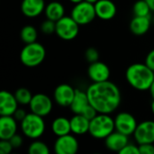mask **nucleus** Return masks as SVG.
<instances>
[{
  "label": "nucleus",
  "mask_w": 154,
  "mask_h": 154,
  "mask_svg": "<svg viewBox=\"0 0 154 154\" xmlns=\"http://www.w3.org/2000/svg\"><path fill=\"white\" fill-rule=\"evenodd\" d=\"M51 131L54 135L57 137L66 135L71 133L70 128V120L64 116L56 117L51 123Z\"/></svg>",
  "instance_id": "nucleus-23"
},
{
  "label": "nucleus",
  "mask_w": 154,
  "mask_h": 154,
  "mask_svg": "<svg viewBox=\"0 0 154 154\" xmlns=\"http://www.w3.org/2000/svg\"><path fill=\"white\" fill-rule=\"evenodd\" d=\"M27 116V113L25 112V110L23 108H17V110L14 112V114L13 115V116L18 121V122H22L24 117Z\"/></svg>",
  "instance_id": "nucleus-36"
},
{
  "label": "nucleus",
  "mask_w": 154,
  "mask_h": 154,
  "mask_svg": "<svg viewBox=\"0 0 154 154\" xmlns=\"http://www.w3.org/2000/svg\"><path fill=\"white\" fill-rule=\"evenodd\" d=\"M20 128L25 137L32 140H37L44 134L46 125L42 116L31 112L27 114L22 122H20Z\"/></svg>",
  "instance_id": "nucleus-5"
},
{
  "label": "nucleus",
  "mask_w": 154,
  "mask_h": 154,
  "mask_svg": "<svg viewBox=\"0 0 154 154\" xmlns=\"http://www.w3.org/2000/svg\"><path fill=\"white\" fill-rule=\"evenodd\" d=\"M149 91H150V94H151L152 99H154V80L152 84V86H151V88H150V89H149Z\"/></svg>",
  "instance_id": "nucleus-37"
},
{
  "label": "nucleus",
  "mask_w": 154,
  "mask_h": 154,
  "mask_svg": "<svg viewBox=\"0 0 154 154\" xmlns=\"http://www.w3.org/2000/svg\"><path fill=\"white\" fill-rule=\"evenodd\" d=\"M45 6V0H22L21 11L24 16L34 18L44 12Z\"/></svg>",
  "instance_id": "nucleus-15"
},
{
  "label": "nucleus",
  "mask_w": 154,
  "mask_h": 154,
  "mask_svg": "<svg viewBox=\"0 0 154 154\" xmlns=\"http://www.w3.org/2000/svg\"><path fill=\"white\" fill-rule=\"evenodd\" d=\"M32 96L31 91L26 88H20L18 89H16V91L14 92V97L18 102L19 105L21 106H29Z\"/></svg>",
  "instance_id": "nucleus-25"
},
{
  "label": "nucleus",
  "mask_w": 154,
  "mask_h": 154,
  "mask_svg": "<svg viewBox=\"0 0 154 154\" xmlns=\"http://www.w3.org/2000/svg\"><path fill=\"white\" fill-rule=\"evenodd\" d=\"M152 23L154 24V12H153V14H152Z\"/></svg>",
  "instance_id": "nucleus-42"
},
{
  "label": "nucleus",
  "mask_w": 154,
  "mask_h": 154,
  "mask_svg": "<svg viewBox=\"0 0 154 154\" xmlns=\"http://www.w3.org/2000/svg\"><path fill=\"white\" fill-rule=\"evenodd\" d=\"M69 1L70 3L76 5V4H79V3H80V2H82V1H84V0H69Z\"/></svg>",
  "instance_id": "nucleus-39"
},
{
  "label": "nucleus",
  "mask_w": 154,
  "mask_h": 154,
  "mask_svg": "<svg viewBox=\"0 0 154 154\" xmlns=\"http://www.w3.org/2000/svg\"><path fill=\"white\" fill-rule=\"evenodd\" d=\"M71 133L75 135H84L89 131L90 120L86 118L81 114H74L69 119Z\"/></svg>",
  "instance_id": "nucleus-20"
},
{
  "label": "nucleus",
  "mask_w": 154,
  "mask_h": 154,
  "mask_svg": "<svg viewBox=\"0 0 154 154\" xmlns=\"http://www.w3.org/2000/svg\"><path fill=\"white\" fill-rule=\"evenodd\" d=\"M88 105H89V100L87 91H83L81 89H76L74 98L69 106L71 112L73 114H81Z\"/></svg>",
  "instance_id": "nucleus-21"
},
{
  "label": "nucleus",
  "mask_w": 154,
  "mask_h": 154,
  "mask_svg": "<svg viewBox=\"0 0 154 154\" xmlns=\"http://www.w3.org/2000/svg\"><path fill=\"white\" fill-rule=\"evenodd\" d=\"M88 75L93 82L106 81L109 80L110 78V69L106 63L97 60L89 64L88 68Z\"/></svg>",
  "instance_id": "nucleus-13"
},
{
  "label": "nucleus",
  "mask_w": 154,
  "mask_h": 154,
  "mask_svg": "<svg viewBox=\"0 0 154 154\" xmlns=\"http://www.w3.org/2000/svg\"><path fill=\"white\" fill-rule=\"evenodd\" d=\"M97 17L104 21L113 19L117 12L116 4L111 0H98L95 4Z\"/></svg>",
  "instance_id": "nucleus-17"
},
{
  "label": "nucleus",
  "mask_w": 154,
  "mask_h": 154,
  "mask_svg": "<svg viewBox=\"0 0 154 154\" xmlns=\"http://www.w3.org/2000/svg\"><path fill=\"white\" fill-rule=\"evenodd\" d=\"M85 58L89 63L97 61V60H99V52L97 51V49H95L93 47H90V48L86 50Z\"/></svg>",
  "instance_id": "nucleus-29"
},
{
  "label": "nucleus",
  "mask_w": 154,
  "mask_h": 154,
  "mask_svg": "<svg viewBox=\"0 0 154 154\" xmlns=\"http://www.w3.org/2000/svg\"><path fill=\"white\" fill-rule=\"evenodd\" d=\"M152 17L151 15L147 16H136L131 20L130 22V31L137 36H141L145 34L151 28L152 24Z\"/></svg>",
  "instance_id": "nucleus-19"
},
{
  "label": "nucleus",
  "mask_w": 154,
  "mask_h": 154,
  "mask_svg": "<svg viewBox=\"0 0 154 154\" xmlns=\"http://www.w3.org/2000/svg\"><path fill=\"white\" fill-rule=\"evenodd\" d=\"M151 69L154 71V49L152 50L146 56L145 58V62H144Z\"/></svg>",
  "instance_id": "nucleus-35"
},
{
  "label": "nucleus",
  "mask_w": 154,
  "mask_h": 154,
  "mask_svg": "<svg viewBox=\"0 0 154 154\" xmlns=\"http://www.w3.org/2000/svg\"><path fill=\"white\" fill-rule=\"evenodd\" d=\"M44 14L47 19L57 22L65 15V7L59 1H51L46 5Z\"/></svg>",
  "instance_id": "nucleus-22"
},
{
  "label": "nucleus",
  "mask_w": 154,
  "mask_h": 154,
  "mask_svg": "<svg viewBox=\"0 0 154 154\" xmlns=\"http://www.w3.org/2000/svg\"><path fill=\"white\" fill-rule=\"evenodd\" d=\"M18 106L14 94L6 90L0 92V116H13Z\"/></svg>",
  "instance_id": "nucleus-14"
},
{
  "label": "nucleus",
  "mask_w": 154,
  "mask_h": 154,
  "mask_svg": "<svg viewBox=\"0 0 154 154\" xmlns=\"http://www.w3.org/2000/svg\"><path fill=\"white\" fill-rule=\"evenodd\" d=\"M28 153L29 154H49L50 153V149L48 145L42 142L39 141L38 139L33 141L28 147Z\"/></svg>",
  "instance_id": "nucleus-27"
},
{
  "label": "nucleus",
  "mask_w": 154,
  "mask_h": 154,
  "mask_svg": "<svg viewBox=\"0 0 154 154\" xmlns=\"http://www.w3.org/2000/svg\"><path fill=\"white\" fill-rule=\"evenodd\" d=\"M14 150L9 140H1L0 142V154H10Z\"/></svg>",
  "instance_id": "nucleus-32"
},
{
  "label": "nucleus",
  "mask_w": 154,
  "mask_h": 154,
  "mask_svg": "<svg viewBox=\"0 0 154 154\" xmlns=\"http://www.w3.org/2000/svg\"><path fill=\"white\" fill-rule=\"evenodd\" d=\"M41 31L45 34H52L56 32V22L47 19L41 24Z\"/></svg>",
  "instance_id": "nucleus-28"
},
{
  "label": "nucleus",
  "mask_w": 154,
  "mask_h": 154,
  "mask_svg": "<svg viewBox=\"0 0 154 154\" xmlns=\"http://www.w3.org/2000/svg\"><path fill=\"white\" fill-rule=\"evenodd\" d=\"M9 141H10V143H11L14 149H19L23 145V137L18 134H15L13 137L10 138Z\"/></svg>",
  "instance_id": "nucleus-34"
},
{
  "label": "nucleus",
  "mask_w": 154,
  "mask_h": 154,
  "mask_svg": "<svg viewBox=\"0 0 154 154\" xmlns=\"http://www.w3.org/2000/svg\"><path fill=\"white\" fill-rule=\"evenodd\" d=\"M128 137L129 136L120 132L114 131L105 139V145L111 152H120V151L129 143Z\"/></svg>",
  "instance_id": "nucleus-18"
},
{
  "label": "nucleus",
  "mask_w": 154,
  "mask_h": 154,
  "mask_svg": "<svg viewBox=\"0 0 154 154\" xmlns=\"http://www.w3.org/2000/svg\"><path fill=\"white\" fill-rule=\"evenodd\" d=\"M85 1H87V2H89V3H91V4H96L98 0H85Z\"/></svg>",
  "instance_id": "nucleus-41"
},
{
  "label": "nucleus",
  "mask_w": 154,
  "mask_h": 154,
  "mask_svg": "<svg viewBox=\"0 0 154 154\" xmlns=\"http://www.w3.org/2000/svg\"><path fill=\"white\" fill-rule=\"evenodd\" d=\"M79 26L70 15H64L56 22L55 33L63 41H72L79 35Z\"/></svg>",
  "instance_id": "nucleus-7"
},
{
  "label": "nucleus",
  "mask_w": 154,
  "mask_h": 154,
  "mask_svg": "<svg viewBox=\"0 0 154 154\" xmlns=\"http://www.w3.org/2000/svg\"><path fill=\"white\" fill-rule=\"evenodd\" d=\"M140 154H154V143L138 144Z\"/></svg>",
  "instance_id": "nucleus-33"
},
{
  "label": "nucleus",
  "mask_w": 154,
  "mask_h": 154,
  "mask_svg": "<svg viewBox=\"0 0 154 154\" xmlns=\"http://www.w3.org/2000/svg\"><path fill=\"white\" fill-rule=\"evenodd\" d=\"M120 154H140L139 151V146L133 144V143H128L126 144L121 151Z\"/></svg>",
  "instance_id": "nucleus-30"
},
{
  "label": "nucleus",
  "mask_w": 154,
  "mask_h": 154,
  "mask_svg": "<svg viewBox=\"0 0 154 154\" xmlns=\"http://www.w3.org/2000/svg\"><path fill=\"white\" fill-rule=\"evenodd\" d=\"M115 119L116 131L120 132L127 136L134 135L138 125L136 118L128 112H120Z\"/></svg>",
  "instance_id": "nucleus-10"
},
{
  "label": "nucleus",
  "mask_w": 154,
  "mask_h": 154,
  "mask_svg": "<svg viewBox=\"0 0 154 154\" xmlns=\"http://www.w3.org/2000/svg\"><path fill=\"white\" fill-rule=\"evenodd\" d=\"M125 79L128 84L138 91L150 89L154 80V71L145 63H134L125 71Z\"/></svg>",
  "instance_id": "nucleus-2"
},
{
  "label": "nucleus",
  "mask_w": 154,
  "mask_h": 154,
  "mask_svg": "<svg viewBox=\"0 0 154 154\" xmlns=\"http://www.w3.org/2000/svg\"><path fill=\"white\" fill-rule=\"evenodd\" d=\"M70 16L79 25L88 24L97 17L95 5L85 0L79 4H76L71 9Z\"/></svg>",
  "instance_id": "nucleus-6"
},
{
  "label": "nucleus",
  "mask_w": 154,
  "mask_h": 154,
  "mask_svg": "<svg viewBox=\"0 0 154 154\" xmlns=\"http://www.w3.org/2000/svg\"><path fill=\"white\" fill-rule=\"evenodd\" d=\"M79 149V141L71 133L57 137L53 145V151L56 154H76Z\"/></svg>",
  "instance_id": "nucleus-9"
},
{
  "label": "nucleus",
  "mask_w": 154,
  "mask_h": 154,
  "mask_svg": "<svg viewBox=\"0 0 154 154\" xmlns=\"http://www.w3.org/2000/svg\"><path fill=\"white\" fill-rule=\"evenodd\" d=\"M87 94L89 104L100 114H112L120 106L122 101L119 88L109 80L93 82L88 88Z\"/></svg>",
  "instance_id": "nucleus-1"
},
{
  "label": "nucleus",
  "mask_w": 154,
  "mask_h": 154,
  "mask_svg": "<svg viewBox=\"0 0 154 154\" xmlns=\"http://www.w3.org/2000/svg\"><path fill=\"white\" fill-rule=\"evenodd\" d=\"M29 107L32 113L45 117L51 113L53 102L49 96L43 93H38L32 96V98L29 104Z\"/></svg>",
  "instance_id": "nucleus-8"
},
{
  "label": "nucleus",
  "mask_w": 154,
  "mask_h": 154,
  "mask_svg": "<svg viewBox=\"0 0 154 154\" xmlns=\"http://www.w3.org/2000/svg\"><path fill=\"white\" fill-rule=\"evenodd\" d=\"M134 137L137 144L154 143V121L145 120L138 124Z\"/></svg>",
  "instance_id": "nucleus-11"
},
{
  "label": "nucleus",
  "mask_w": 154,
  "mask_h": 154,
  "mask_svg": "<svg viewBox=\"0 0 154 154\" xmlns=\"http://www.w3.org/2000/svg\"><path fill=\"white\" fill-rule=\"evenodd\" d=\"M76 89L69 84H60L53 92L55 103L61 107H69L74 98Z\"/></svg>",
  "instance_id": "nucleus-12"
},
{
  "label": "nucleus",
  "mask_w": 154,
  "mask_h": 154,
  "mask_svg": "<svg viewBox=\"0 0 154 154\" xmlns=\"http://www.w3.org/2000/svg\"><path fill=\"white\" fill-rule=\"evenodd\" d=\"M133 11L136 16H147L151 15V7L146 0H138L133 6Z\"/></svg>",
  "instance_id": "nucleus-26"
},
{
  "label": "nucleus",
  "mask_w": 154,
  "mask_h": 154,
  "mask_svg": "<svg viewBox=\"0 0 154 154\" xmlns=\"http://www.w3.org/2000/svg\"><path fill=\"white\" fill-rule=\"evenodd\" d=\"M98 114V112L96 110V108L92 106V105H88L81 113V115H83L86 118H88V120H92Z\"/></svg>",
  "instance_id": "nucleus-31"
},
{
  "label": "nucleus",
  "mask_w": 154,
  "mask_h": 154,
  "mask_svg": "<svg viewBox=\"0 0 154 154\" xmlns=\"http://www.w3.org/2000/svg\"><path fill=\"white\" fill-rule=\"evenodd\" d=\"M13 116H1L0 117V139L10 140L17 134L18 124Z\"/></svg>",
  "instance_id": "nucleus-16"
},
{
  "label": "nucleus",
  "mask_w": 154,
  "mask_h": 154,
  "mask_svg": "<svg viewBox=\"0 0 154 154\" xmlns=\"http://www.w3.org/2000/svg\"><path fill=\"white\" fill-rule=\"evenodd\" d=\"M46 57V50L38 42L27 43L21 50L20 60L23 65L28 68H34L42 64Z\"/></svg>",
  "instance_id": "nucleus-4"
},
{
  "label": "nucleus",
  "mask_w": 154,
  "mask_h": 154,
  "mask_svg": "<svg viewBox=\"0 0 154 154\" xmlns=\"http://www.w3.org/2000/svg\"><path fill=\"white\" fill-rule=\"evenodd\" d=\"M114 131H116L115 119L109 114L98 113L90 120L88 134L95 139L105 140Z\"/></svg>",
  "instance_id": "nucleus-3"
},
{
  "label": "nucleus",
  "mask_w": 154,
  "mask_h": 154,
  "mask_svg": "<svg viewBox=\"0 0 154 154\" xmlns=\"http://www.w3.org/2000/svg\"><path fill=\"white\" fill-rule=\"evenodd\" d=\"M146 1H147V3L149 4V5H150L152 11L154 12V0H146Z\"/></svg>",
  "instance_id": "nucleus-38"
},
{
  "label": "nucleus",
  "mask_w": 154,
  "mask_h": 154,
  "mask_svg": "<svg viewBox=\"0 0 154 154\" xmlns=\"http://www.w3.org/2000/svg\"><path fill=\"white\" fill-rule=\"evenodd\" d=\"M151 109H152V113L153 114V116H154V99L152 100V104H151Z\"/></svg>",
  "instance_id": "nucleus-40"
},
{
  "label": "nucleus",
  "mask_w": 154,
  "mask_h": 154,
  "mask_svg": "<svg viewBox=\"0 0 154 154\" xmlns=\"http://www.w3.org/2000/svg\"><path fill=\"white\" fill-rule=\"evenodd\" d=\"M37 37L38 32L36 28L32 25H25L20 31V38L25 44L37 42Z\"/></svg>",
  "instance_id": "nucleus-24"
}]
</instances>
